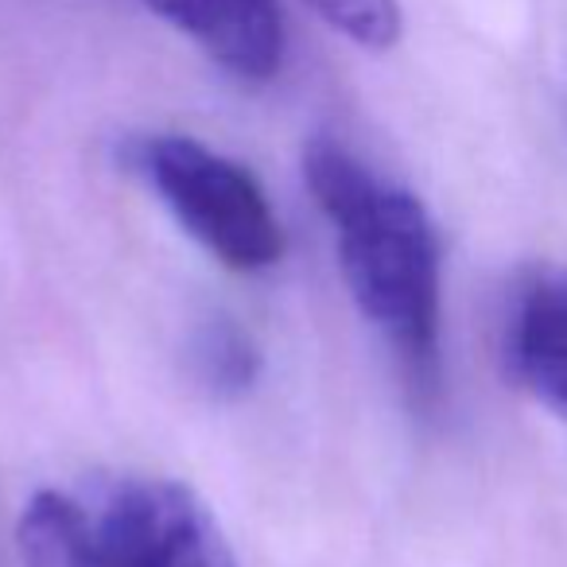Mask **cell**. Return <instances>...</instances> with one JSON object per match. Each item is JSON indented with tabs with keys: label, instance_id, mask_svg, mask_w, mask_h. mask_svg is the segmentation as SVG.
I'll return each mask as SVG.
<instances>
[{
	"label": "cell",
	"instance_id": "277c9868",
	"mask_svg": "<svg viewBox=\"0 0 567 567\" xmlns=\"http://www.w3.org/2000/svg\"><path fill=\"white\" fill-rule=\"evenodd\" d=\"M505 354L517 381L567 416V272L536 268L517 288L505 331Z\"/></svg>",
	"mask_w": 567,
	"mask_h": 567
},
{
	"label": "cell",
	"instance_id": "8992f818",
	"mask_svg": "<svg viewBox=\"0 0 567 567\" xmlns=\"http://www.w3.org/2000/svg\"><path fill=\"white\" fill-rule=\"evenodd\" d=\"M190 362H195V378L214 396H241L260 373V350L241 327H234L229 319H214L195 334Z\"/></svg>",
	"mask_w": 567,
	"mask_h": 567
},
{
	"label": "cell",
	"instance_id": "6da1fadb",
	"mask_svg": "<svg viewBox=\"0 0 567 567\" xmlns=\"http://www.w3.org/2000/svg\"><path fill=\"white\" fill-rule=\"evenodd\" d=\"M303 179L339 234L342 276L362 316L416 381L440 365V245L424 203L334 141H311Z\"/></svg>",
	"mask_w": 567,
	"mask_h": 567
},
{
	"label": "cell",
	"instance_id": "7a4b0ae2",
	"mask_svg": "<svg viewBox=\"0 0 567 567\" xmlns=\"http://www.w3.org/2000/svg\"><path fill=\"white\" fill-rule=\"evenodd\" d=\"M133 164L156 187L175 221L221 265L237 272L276 265L284 249L280 221L260 183L241 164L175 133L141 141Z\"/></svg>",
	"mask_w": 567,
	"mask_h": 567
},
{
	"label": "cell",
	"instance_id": "52a82bcc",
	"mask_svg": "<svg viewBox=\"0 0 567 567\" xmlns=\"http://www.w3.org/2000/svg\"><path fill=\"white\" fill-rule=\"evenodd\" d=\"M311 9L365 51H389L401 35L396 0H308Z\"/></svg>",
	"mask_w": 567,
	"mask_h": 567
},
{
	"label": "cell",
	"instance_id": "3957f363",
	"mask_svg": "<svg viewBox=\"0 0 567 567\" xmlns=\"http://www.w3.org/2000/svg\"><path fill=\"white\" fill-rule=\"evenodd\" d=\"M159 20L195 40L221 71L268 82L284 59L280 0H144Z\"/></svg>",
	"mask_w": 567,
	"mask_h": 567
},
{
	"label": "cell",
	"instance_id": "5b68a950",
	"mask_svg": "<svg viewBox=\"0 0 567 567\" xmlns=\"http://www.w3.org/2000/svg\"><path fill=\"white\" fill-rule=\"evenodd\" d=\"M144 567H237L206 505L187 486L175 489V502L159 525Z\"/></svg>",
	"mask_w": 567,
	"mask_h": 567
}]
</instances>
